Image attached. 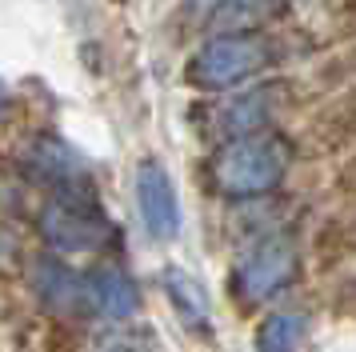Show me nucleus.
<instances>
[{
	"instance_id": "nucleus-2",
	"label": "nucleus",
	"mask_w": 356,
	"mask_h": 352,
	"mask_svg": "<svg viewBox=\"0 0 356 352\" xmlns=\"http://www.w3.org/2000/svg\"><path fill=\"white\" fill-rule=\"evenodd\" d=\"M216 184L225 196H264L273 192L284 173H289V144L273 136V132H257V136H241L228 141L216 152Z\"/></svg>"
},
{
	"instance_id": "nucleus-7",
	"label": "nucleus",
	"mask_w": 356,
	"mask_h": 352,
	"mask_svg": "<svg viewBox=\"0 0 356 352\" xmlns=\"http://www.w3.org/2000/svg\"><path fill=\"white\" fill-rule=\"evenodd\" d=\"M136 205L145 216V228L156 240H172L180 232V200L177 189L156 160H145L136 168Z\"/></svg>"
},
{
	"instance_id": "nucleus-11",
	"label": "nucleus",
	"mask_w": 356,
	"mask_h": 352,
	"mask_svg": "<svg viewBox=\"0 0 356 352\" xmlns=\"http://www.w3.org/2000/svg\"><path fill=\"white\" fill-rule=\"evenodd\" d=\"M348 256H356V205L332 212L316 228V260L321 264H340Z\"/></svg>"
},
{
	"instance_id": "nucleus-3",
	"label": "nucleus",
	"mask_w": 356,
	"mask_h": 352,
	"mask_svg": "<svg viewBox=\"0 0 356 352\" xmlns=\"http://www.w3.org/2000/svg\"><path fill=\"white\" fill-rule=\"evenodd\" d=\"M296 276V244L289 237H260L241 253L232 269V288L244 301H268Z\"/></svg>"
},
{
	"instance_id": "nucleus-6",
	"label": "nucleus",
	"mask_w": 356,
	"mask_h": 352,
	"mask_svg": "<svg viewBox=\"0 0 356 352\" xmlns=\"http://www.w3.org/2000/svg\"><path fill=\"white\" fill-rule=\"evenodd\" d=\"M280 112V84H257L244 93L228 96L216 109V136L225 141H241V136H257L268 132V125Z\"/></svg>"
},
{
	"instance_id": "nucleus-4",
	"label": "nucleus",
	"mask_w": 356,
	"mask_h": 352,
	"mask_svg": "<svg viewBox=\"0 0 356 352\" xmlns=\"http://www.w3.org/2000/svg\"><path fill=\"white\" fill-rule=\"evenodd\" d=\"M29 285H33L36 301L44 308H52L56 317H81L84 308H92L88 276H81L60 256H36L33 269H29Z\"/></svg>"
},
{
	"instance_id": "nucleus-9",
	"label": "nucleus",
	"mask_w": 356,
	"mask_h": 352,
	"mask_svg": "<svg viewBox=\"0 0 356 352\" xmlns=\"http://www.w3.org/2000/svg\"><path fill=\"white\" fill-rule=\"evenodd\" d=\"M88 301L100 317L113 320H129L136 308H140V296H136V285L120 269H92L88 272Z\"/></svg>"
},
{
	"instance_id": "nucleus-1",
	"label": "nucleus",
	"mask_w": 356,
	"mask_h": 352,
	"mask_svg": "<svg viewBox=\"0 0 356 352\" xmlns=\"http://www.w3.org/2000/svg\"><path fill=\"white\" fill-rule=\"evenodd\" d=\"M273 64V40L260 32H216L184 64V80L196 93H228L260 77Z\"/></svg>"
},
{
	"instance_id": "nucleus-5",
	"label": "nucleus",
	"mask_w": 356,
	"mask_h": 352,
	"mask_svg": "<svg viewBox=\"0 0 356 352\" xmlns=\"http://www.w3.org/2000/svg\"><path fill=\"white\" fill-rule=\"evenodd\" d=\"M36 228L49 248L56 253H88L104 240V224L100 216H92L81 200H52V205L40 208L36 216Z\"/></svg>"
},
{
	"instance_id": "nucleus-14",
	"label": "nucleus",
	"mask_w": 356,
	"mask_h": 352,
	"mask_svg": "<svg viewBox=\"0 0 356 352\" xmlns=\"http://www.w3.org/2000/svg\"><path fill=\"white\" fill-rule=\"evenodd\" d=\"M308 336V320L300 312H273L260 324L257 349L260 352H300Z\"/></svg>"
},
{
	"instance_id": "nucleus-13",
	"label": "nucleus",
	"mask_w": 356,
	"mask_h": 352,
	"mask_svg": "<svg viewBox=\"0 0 356 352\" xmlns=\"http://www.w3.org/2000/svg\"><path fill=\"white\" fill-rule=\"evenodd\" d=\"M280 8L284 0H225L212 13V24L220 32H252L257 24H268Z\"/></svg>"
},
{
	"instance_id": "nucleus-10",
	"label": "nucleus",
	"mask_w": 356,
	"mask_h": 352,
	"mask_svg": "<svg viewBox=\"0 0 356 352\" xmlns=\"http://www.w3.org/2000/svg\"><path fill=\"white\" fill-rule=\"evenodd\" d=\"M24 173H29V180H40V184H72V180L84 176V164L76 160V152L68 144L36 141V144H29Z\"/></svg>"
},
{
	"instance_id": "nucleus-15",
	"label": "nucleus",
	"mask_w": 356,
	"mask_h": 352,
	"mask_svg": "<svg viewBox=\"0 0 356 352\" xmlns=\"http://www.w3.org/2000/svg\"><path fill=\"white\" fill-rule=\"evenodd\" d=\"M312 80H316V88H324V93H344V88H353L356 84V45L340 48L332 56H324V61L316 64Z\"/></svg>"
},
{
	"instance_id": "nucleus-8",
	"label": "nucleus",
	"mask_w": 356,
	"mask_h": 352,
	"mask_svg": "<svg viewBox=\"0 0 356 352\" xmlns=\"http://www.w3.org/2000/svg\"><path fill=\"white\" fill-rule=\"evenodd\" d=\"M308 148L316 157H337L356 148V84L337 93L312 120H308Z\"/></svg>"
},
{
	"instance_id": "nucleus-12",
	"label": "nucleus",
	"mask_w": 356,
	"mask_h": 352,
	"mask_svg": "<svg viewBox=\"0 0 356 352\" xmlns=\"http://www.w3.org/2000/svg\"><path fill=\"white\" fill-rule=\"evenodd\" d=\"M164 292H168V301L172 308L180 312V320L188 324V328H209V301H204V292L196 285L188 272L180 269H164Z\"/></svg>"
},
{
	"instance_id": "nucleus-16",
	"label": "nucleus",
	"mask_w": 356,
	"mask_h": 352,
	"mask_svg": "<svg viewBox=\"0 0 356 352\" xmlns=\"http://www.w3.org/2000/svg\"><path fill=\"white\" fill-rule=\"evenodd\" d=\"M332 189H337V196H344L348 205H356V148L340 160L337 176H332Z\"/></svg>"
}]
</instances>
